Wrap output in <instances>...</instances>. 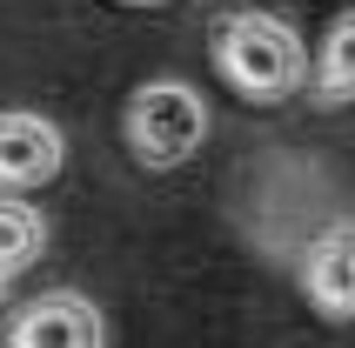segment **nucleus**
<instances>
[{
	"mask_svg": "<svg viewBox=\"0 0 355 348\" xmlns=\"http://www.w3.org/2000/svg\"><path fill=\"white\" fill-rule=\"evenodd\" d=\"M208 60L248 107H282V101L309 94V80H315L309 40L295 34V20L268 14V7H221L208 20Z\"/></svg>",
	"mask_w": 355,
	"mask_h": 348,
	"instance_id": "f257e3e1",
	"label": "nucleus"
},
{
	"mask_svg": "<svg viewBox=\"0 0 355 348\" xmlns=\"http://www.w3.org/2000/svg\"><path fill=\"white\" fill-rule=\"evenodd\" d=\"M121 141H128V155L148 174L188 168L201 155V141H208V101H201V87H188L175 74L141 80L128 94V114H121Z\"/></svg>",
	"mask_w": 355,
	"mask_h": 348,
	"instance_id": "f03ea898",
	"label": "nucleus"
},
{
	"mask_svg": "<svg viewBox=\"0 0 355 348\" xmlns=\"http://www.w3.org/2000/svg\"><path fill=\"white\" fill-rule=\"evenodd\" d=\"M0 348H107V315L80 288H47L7 315Z\"/></svg>",
	"mask_w": 355,
	"mask_h": 348,
	"instance_id": "7ed1b4c3",
	"label": "nucleus"
},
{
	"mask_svg": "<svg viewBox=\"0 0 355 348\" xmlns=\"http://www.w3.org/2000/svg\"><path fill=\"white\" fill-rule=\"evenodd\" d=\"M67 168V134L34 107H0V194H34L60 181Z\"/></svg>",
	"mask_w": 355,
	"mask_h": 348,
	"instance_id": "20e7f679",
	"label": "nucleus"
},
{
	"mask_svg": "<svg viewBox=\"0 0 355 348\" xmlns=\"http://www.w3.org/2000/svg\"><path fill=\"white\" fill-rule=\"evenodd\" d=\"M302 295L322 322H355V214L329 221L302 254Z\"/></svg>",
	"mask_w": 355,
	"mask_h": 348,
	"instance_id": "39448f33",
	"label": "nucleus"
},
{
	"mask_svg": "<svg viewBox=\"0 0 355 348\" xmlns=\"http://www.w3.org/2000/svg\"><path fill=\"white\" fill-rule=\"evenodd\" d=\"M309 101H315V107H355V7H342V14L329 20V34H322Z\"/></svg>",
	"mask_w": 355,
	"mask_h": 348,
	"instance_id": "423d86ee",
	"label": "nucleus"
},
{
	"mask_svg": "<svg viewBox=\"0 0 355 348\" xmlns=\"http://www.w3.org/2000/svg\"><path fill=\"white\" fill-rule=\"evenodd\" d=\"M47 254V214L27 194H0V275H27Z\"/></svg>",
	"mask_w": 355,
	"mask_h": 348,
	"instance_id": "0eeeda50",
	"label": "nucleus"
},
{
	"mask_svg": "<svg viewBox=\"0 0 355 348\" xmlns=\"http://www.w3.org/2000/svg\"><path fill=\"white\" fill-rule=\"evenodd\" d=\"M7 288H14V275H0V302H7Z\"/></svg>",
	"mask_w": 355,
	"mask_h": 348,
	"instance_id": "6e6552de",
	"label": "nucleus"
},
{
	"mask_svg": "<svg viewBox=\"0 0 355 348\" xmlns=\"http://www.w3.org/2000/svg\"><path fill=\"white\" fill-rule=\"evenodd\" d=\"M128 7H168V0H128Z\"/></svg>",
	"mask_w": 355,
	"mask_h": 348,
	"instance_id": "1a4fd4ad",
	"label": "nucleus"
}]
</instances>
